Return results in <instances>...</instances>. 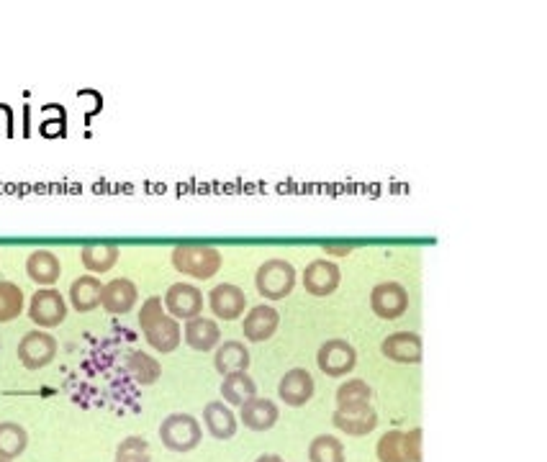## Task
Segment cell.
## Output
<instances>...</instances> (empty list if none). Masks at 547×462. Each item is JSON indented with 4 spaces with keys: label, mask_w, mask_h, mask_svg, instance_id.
<instances>
[{
    "label": "cell",
    "mask_w": 547,
    "mask_h": 462,
    "mask_svg": "<svg viewBox=\"0 0 547 462\" xmlns=\"http://www.w3.org/2000/svg\"><path fill=\"white\" fill-rule=\"evenodd\" d=\"M139 326H142L144 339H147L157 352L167 355L175 352L180 344V324L167 314L160 296H152L139 308Z\"/></svg>",
    "instance_id": "6da1fadb"
},
{
    "label": "cell",
    "mask_w": 547,
    "mask_h": 462,
    "mask_svg": "<svg viewBox=\"0 0 547 462\" xmlns=\"http://www.w3.org/2000/svg\"><path fill=\"white\" fill-rule=\"evenodd\" d=\"M173 267L188 278L209 280L221 270V252L203 244H180L173 249Z\"/></svg>",
    "instance_id": "7a4b0ae2"
},
{
    "label": "cell",
    "mask_w": 547,
    "mask_h": 462,
    "mask_svg": "<svg viewBox=\"0 0 547 462\" xmlns=\"http://www.w3.org/2000/svg\"><path fill=\"white\" fill-rule=\"evenodd\" d=\"M255 285L262 298L283 301L296 288V270H293V265L288 260L262 262L255 275Z\"/></svg>",
    "instance_id": "3957f363"
},
{
    "label": "cell",
    "mask_w": 547,
    "mask_h": 462,
    "mask_svg": "<svg viewBox=\"0 0 547 462\" xmlns=\"http://www.w3.org/2000/svg\"><path fill=\"white\" fill-rule=\"evenodd\" d=\"M160 439L167 450L191 452L201 445V424L191 414H170L160 424Z\"/></svg>",
    "instance_id": "277c9868"
},
{
    "label": "cell",
    "mask_w": 547,
    "mask_h": 462,
    "mask_svg": "<svg viewBox=\"0 0 547 462\" xmlns=\"http://www.w3.org/2000/svg\"><path fill=\"white\" fill-rule=\"evenodd\" d=\"M316 365L329 378H342V375L352 373L357 365V352L347 339H327L319 347L316 355Z\"/></svg>",
    "instance_id": "5b68a950"
},
{
    "label": "cell",
    "mask_w": 547,
    "mask_h": 462,
    "mask_svg": "<svg viewBox=\"0 0 547 462\" xmlns=\"http://www.w3.org/2000/svg\"><path fill=\"white\" fill-rule=\"evenodd\" d=\"M29 316L36 326L54 329V326H60L67 319L65 298H62L60 291H54V288H42V291H36L31 296Z\"/></svg>",
    "instance_id": "8992f818"
},
{
    "label": "cell",
    "mask_w": 547,
    "mask_h": 462,
    "mask_svg": "<svg viewBox=\"0 0 547 462\" xmlns=\"http://www.w3.org/2000/svg\"><path fill=\"white\" fill-rule=\"evenodd\" d=\"M370 308L378 319H401L409 308V293L401 283H378L370 291Z\"/></svg>",
    "instance_id": "52a82bcc"
},
{
    "label": "cell",
    "mask_w": 547,
    "mask_h": 462,
    "mask_svg": "<svg viewBox=\"0 0 547 462\" xmlns=\"http://www.w3.org/2000/svg\"><path fill=\"white\" fill-rule=\"evenodd\" d=\"M57 357V339L47 332H29L18 344V360L26 370H42Z\"/></svg>",
    "instance_id": "ba28073f"
},
{
    "label": "cell",
    "mask_w": 547,
    "mask_h": 462,
    "mask_svg": "<svg viewBox=\"0 0 547 462\" xmlns=\"http://www.w3.org/2000/svg\"><path fill=\"white\" fill-rule=\"evenodd\" d=\"M162 306L173 319H196L203 311V293L191 283H175L167 288Z\"/></svg>",
    "instance_id": "9c48e42d"
},
{
    "label": "cell",
    "mask_w": 547,
    "mask_h": 462,
    "mask_svg": "<svg viewBox=\"0 0 547 462\" xmlns=\"http://www.w3.org/2000/svg\"><path fill=\"white\" fill-rule=\"evenodd\" d=\"M278 396L280 401L293 406V409H301L314 396V378H311L309 370L304 368H293L288 370L278 383Z\"/></svg>",
    "instance_id": "30bf717a"
},
{
    "label": "cell",
    "mask_w": 547,
    "mask_h": 462,
    "mask_svg": "<svg viewBox=\"0 0 547 462\" xmlns=\"http://www.w3.org/2000/svg\"><path fill=\"white\" fill-rule=\"evenodd\" d=\"M342 273L332 260H314L304 270V288L316 298L332 296L339 288Z\"/></svg>",
    "instance_id": "8fae6325"
},
{
    "label": "cell",
    "mask_w": 547,
    "mask_h": 462,
    "mask_svg": "<svg viewBox=\"0 0 547 462\" xmlns=\"http://www.w3.org/2000/svg\"><path fill=\"white\" fill-rule=\"evenodd\" d=\"M381 352L401 365H417L422 362V337L414 332H396L383 339Z\"/></svg>",
    "instance_id": "7c38bea8"
},
{
    "label": "cell",
    "mask_w": 547,
    "mask_h": 462,
    "mask_svg": "<svg viewBox=\"0 0 547 462\" xmlns=\"http://www.w3.org/2000/svg\"><path fill=\"white\" fill-rule=\"evenodd\" d=\"M137 298L139 291L137 285L131 283L129 278H116L111 280V283L103 285V293H101V306L106 308L108 314H129L131 308L137 306Z\"/></svg>",
    "instance_id": "4fadbf2b"
},
{
    "label": "cell",
    "mask_w": 547,
    "mask_h": 462,
    "mask_svg": "<svg viewBox=\"0 0 547 462\" xmlns=\"http://www.w3.org/2000/svg\"><path fill=\"white\" fill-rule=\"evenodd\" d=\"M209 301L216 319H224V321L239 319L244 308H247V296H244L242 288H237V285L232 283L216 285L214 291L209 293Z\"/></svg>",
    "instance_id": "5bb4252c"
},
{
    "label": "cell",
    "mask_w": 547,
    "mask_h": 462,
    "mask_svg": "<svg viewBox=\"0 0 547 462\" xmlns=\"http://www.w3.org/2000/svg\"><path fill=\"white\" fill-rule=\"evenodd\" d=\"M278 326L280 314L273 306H255L250 314L244 316V339H250V342H268L278 332Z\"/></svg>",
    "instance_id": "9a60e30c"
},
{
    "label": "cell",
    "mask_w": 547,
    "mask_h": 462,
    "mask_svg": "<svg viewBox=\"0 0 547 462\" xmlns=\"http://www.w3.org/2000/svg\"><path fill=\"white\" fill-rule=\"evenodd\" d=\"M278 406H275L270 398H250L247 403H242V424L252 432H268L278 424Z\"/></svg>",
    "instance_id": "2e32d148"
},
{
    "label": "cell",
    "mask_w": 547,
    "mask_h": 462,
    "mask_svg": "<svg viewBox=\"0 0 547 462\" xmlns=\"http://www.w3.org/2000/svg\"><path fill=\"white\" fill-rule=\"evenodd\" d=\"M373 401V391L365 380H347L345 385H339L337 391V411L339 414L355 416L370 409Z\"/></svg>",
    "instance_id": "e0dca14e"
},
{
    "label": "cell",
    "mask_w": 547,
    "mask_h": 462,
    "mask_svg": "<svg viewBox=\"0 0 547 462\" xmlns=\"http://www.w3.org/2000/svg\"><path fill=\"white\" fill-rule=\"evenodd\" d=\"M185 342L188 347L198 352H211L221 344V329L216 321L203 319V316H196V319L185 321Z\"/></svg>",
    "instance_id": "ac0fdd59"
},
{
    "label": "cell",
    "mask_w": 547,
    "mask_h": 462,
    "mask_svg": "<svg viewBox=\"0 0 547 462\" xmlns=\"http://www.w3.org/2000/svg\"><path fill=\"white\" fill-rule=\"evenodd\" d=\"M26 275L34 283L44 285V288H52L60 280L62 265L57 260V255H52L49 249H36V252L29 255V260H26Z\"/></svg>",
    "instance_id": "d6986e66"
},
{
    "label": "cell",
    "mask_w": 547,
    "mask_h": 462,
    "mask_svg": "<svg viewBox=\"0 0 547 462\" xmlns=\"http://www.w3.org/2000/svg\"><path fill=\"white\" fill-rule=\"evenodd\" d=\"M203 421H206V427H209L211 437L214 439H232L237 434V416L232 414V409L221 401H211L206 403V409H203Z\"/></svg>",
    "instance_id": "ffe728a7"
},
{
    "label": "cell",
    "mask_w": 547,
    "mask_h": 462,
    "mask_svg": "<svg viewBox=\"0 0 547 462\" xmlns=\"http://www.w3.org/2000/svg\"><path fill=\"white\" fill-rule=\"evenodd\" d=\"M101 293L103 283L98 278H93V275H83V278H78L70 285V301L80 314H88V311L101 306Z\"/></svg>",
    "instance_id": "44dd1931"
},
{
    "label": "cell",
    "mask_w": 547,
    "mask_h": 462,
    "mask_svg": "<svg viewBox=\"0 0 547 462\" xmlns=\"http://www.w3.org/2000/svg\"><path fill=\"white\" fill-rule=\"evenodd\" d=\"M214 365L221 375L247 373V368H250V350L242 342H224L216 350Z\"/></svg>",
    "instance_id": "7402d4cb"
},
{
    "label": "cell",
    "mask_w": 547,
    "mask_h": 462,
    "mask_svg": "<svg viewBox=\"0 0 547 462\" xmlns=\"http://www.w3.org/2000/svg\"><path fill=\"white\" fill-rule=\"evenodd\" d=\"M119 247L116 244H85L83 249H80V260H83V265L88 267L90 273H108L116 262H119Z\"/></svg>",
    "instance_id": "603a6c76"
},
{
    "label": "cell",
    "mask_w": 547,
    "mask_h": 462,
    "mask_svg": "<svg viewBox=\"0 0 547 462\" xmlns=\"http://www.w3.org/2000/svg\"><path fill=\"white\" fill-rule=\"evenodd\" d=\"M255 396L257 385L247 373L224 375V380H221V398H224L226 403H232V406H242V403H247Z\"/></svg>",
    "instance_id": "cb8c5ba5"
},
{
    "label": "cell",
    "mask_w": 547,
    "mask_h": 462,
    "mask_svg": "<svg viewBox=\"0 0 547 462\" xmlns=\"http://www.w3.org/2000/svg\"><path fill=\"white\" fill-rule=\"evenodd\" d=\"M29 445V434L16 421H0V460H16L24 455Z\"/></svg>",
    "instance_id": "d4e9b609"
},
{
    "label": "cell",
    "mask_w": 547,
    "mask_h": 462,
    "mask_svg": "<svg viewBox=\"0 0 547 462\" xmlns=\"http://www.w3.org/2000/svg\"><path fill=\"white\" fill-rule=\"evenodd\" d=\"M126 370H129V375L137 380L139 385L157 383L162 375L160 362H157L155 357H149L147 352H142V350H134L126 355Z\"/></svg>",
    "instance_id": "484cf974"
},
{
    "label": "cell",
    "mask_w": 547,
    "mask_h": 462,
    "mask_svg": "<svg viewBox=\"0 0 547 462\" xmlns=\"http://www.w3.org/2000/svg\"><path fill=\"white\" fill-rule=\"evenodd\" d=\"M332 424L339 429V432L350 434V437H365V434H370L375 427H378V414H375L373 409L363 411V414H355V416H347V414H339V411H334Z\"/></svg>",
    "instance_id": "4316f807"
},
{
    "label": "cell",
    "mask_w": 547,
    "mask_h": 462,
    "mask_svg": "<svg viewBox=\"0 0 547 462\" xmlns=\"http://www.w3.org/2000/svg\"><path fill=\"white\" fill-rule=\"evenodd\" d=\"M24 311V291L11 280H0V324L13 321Z\"/></svg>",
    "instance_id": "83f0119b"
},
{
    "label": "cell",
    "mask_w": 547,
    "mask_h": 462,
    "mask_svg": "<svg viewBox=\"0 0 547 462\" xmlns=\"http://www.w3.org/2000/svg\"><path fill=\"white\" fill-rule=\"evenodd\" d=\"M311 462H345V445L332 434H322L309 445Z\"/></svg>",
    "instance_id": "f1b7e54d"
},
{
    "label": "cell",
    "mask_w": 547,
    "mask_h": 462,
    "mask_svg": "<svg viewBox=\"0 0 547 462\" xmlns=\"http://www.w3.org/2000/svg\"><path fill=\"white\" fill-rule=\"evenodd\" d=\"M375 455L381 462H409L406 457V439L404 432H388L378 439V447H375Z\"/></svg>",
    "instance_id": "f546056e"
},
{
    "label": "cell",
    "mask_w": 547,
    "mask_h": 462,
    "mask_svg": "<svg viewBox=\"0 0 547 462\" xmlns=\"http://www.w3.org/2000/svg\"><path fill=\"white\" fill-rule=\"evenodd\" d=\"M116 462H149V447L142 437H126L116 450Z\"/></svg>",
    "instance_id": "4dcf8cb0"
},
{
    "label": "cell",
    "mask_w": 547,
    "mask_h": 462,
    "mask_svg": "<svg viewBox=\"0 0 547 462\" xmlns=\"http://www.w3.org/2000/svg\"><path fill=\"white\" fill-rule=\"evenodd\" d=\"M404 439H406V457H409V462H422V429L404 432Z\"/></svg>",
    "instance_id": "1f68e13d"
},
{
    "label": "cell",
    "mask_w": 547,
    "mask_h": 462,
    "mask_svg": "<svg viewBox=\"0 0 547 462\" xmlns=\"http://www.w3.org/2000/svg\"><path fill=\"white\" fill-rule=\"evenodd\" d=\"M352 247L355 244H324V252L327 255H347V252H352Z\"/></svg>",
    "instance_id": "d6a6232c"
},
{
    "label": "cell",
    "mask_w": 547,
    "mask_h": 462,
    "mask_svg": "<svg viewBox=\"0 0 547 462\" xmlns=\"http://www.w3.org/2000/svg\"><path fill=\"white\" fill-rule=\"evenodd\" d=\"M255 462H283V457H278V455H262V457H257Z\"/></svg>",
    "instance_id": "836d02e7"
},
{
    "label": "cell",
    "mask_w": 547,
    "mask_h": 462,
    "mask_svg": "<svg viewBox=\"0 0 547 462\" xmlns=\"http://www.w3.org/2000/svg\"><path fill=\"white\" fill-rule=\"evenodd\" d=\"M0 462H11V460H0Z\"/></svg>",
    "instance_id": "e575fe53"
}]
</instances>
